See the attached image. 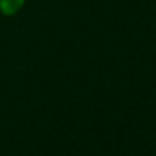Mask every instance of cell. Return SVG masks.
<instances>
[{
    "instance_id": "cell-1",
    "label": "cell",
    "mask_w": 156,
    "mask_h": 156,
    "mask_svg": "<svg viewBox=\"0 0 156 156\" xmlns=\"http://www.w3.org/2000/svg\"><path fill=\"white\" fill-rule=\"evenodd\" d=\"M26 0H0V13L2 15H17L22 8H24Z\"/></svg>"
}]
</instances>
